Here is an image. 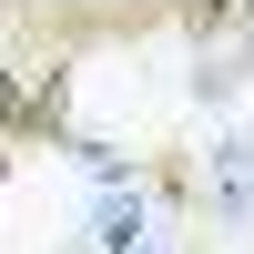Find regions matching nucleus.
<instances>
[{"label":"nucleus","mask_w":254,"mask_h":254,"mask_svg":"<svg viewBox=\"0 0 254 254\" xmlns=\"http://www.w3.org/2000/svg\"><path fill=\"white\" fill-rule=\"evenodd\" d=\"M92 244H102V254H142V244H153V214H142V183H132V173L102 183V203H92Z\"/></svg>","instance_id":"nucleus-1"},{"label":"nucleus","mask_w":254,"mask_h":254,"mask_svg":"<svg viewBox=\"0 0 254 254\" xmlns=\"http://www.w3.org/2000/svg\"><path fill=\"white\" fill-rule=\"evenodd\" d=\"M203 173H214V203H224V224H244V214H254V142L234 132V122L214 132V163H203Z\"/></svg>","instance_id":"nucleus-2"}]
</instances>
